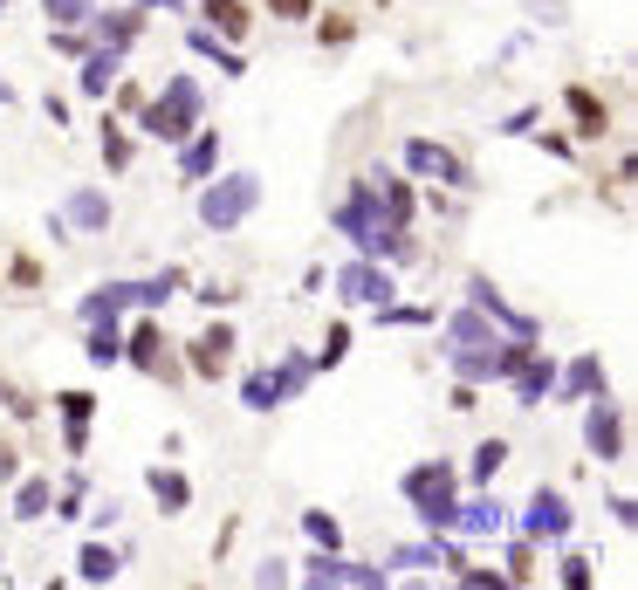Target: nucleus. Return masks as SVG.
Segmentation results:
<instances>
[{"instance_id": "36", "label": "nucleus", "mask_w": 638, "mask_h": 590, "mask_svg": "<svg viewBox=\"0 0 638 590\" xmlns=\"http://www.w3.org/2000/svg\"><path fill=\"white\" fill-rule=\"evenodd\" d=\"M90 412H97L90 391H62V419H69V426H90Z\"/></svg>"}, {"instance_id": "6", "label": "nucleus", "mask_w": 638, "mask_h": 590, "mask_svg": "<svg viewBox=\"0 0 638 590\" xmlns=\"http://www.w3.org/2000/svg\"><path fill=\"white\" fill-rule=\"evenodd\" d=\"M309 371H316L309 358H282L275 371H255V378L241 384V406H248V412H275V406H289L296 391L309 384Z\"/></svg>"}, {"instance_id": "39", "label": "nucleus", "mask_w": 638, "mask_h": 590, "mask_svg": "<svg viewBox=\"0 0 638 590\" xmlns=\"http://www.w3.org/2000/svg\"><path fill=\"white\" fill-rule=\"evenodd\" d=\"M268 8H275V21H309V14H316L309 0H268Z\"/></svg>"}, {"instance_id": "34", "label": "nucleus", "mask_w": 638, "mask_h": 590, "mask_svg": "<svg viewBox=\"0 0 638 590\" xmlns=\"http://www.w3.org/2000/svg\"><path fill=\"white\" fill-rule=\"evenodd\" d=\"M343 350H350V330L337 323V330L323 337V350H316V358H309V364H323V371H330V364H343Z\"/></svg>"}, {"instance_id": "11", "label": "nucleus", "mask_w": 638, "mask_h": 590, "mask_svg": "<svg viewBox=\"0 0 638 590\" xmlns=\"http://www.w3.org/2000/svg\"><path fill=\"white\" fill-rule=\"evenodd\" d=\"M584 440H590V453H597V460H625V412L611 406V391H597V399H590Z\"/></svg>"}, {"instance_id": "17", "label": "nucleus", "mask_w": 638, "mask_h": 590, "mask_svg": "<svg viewBox=\"0 0 638 590\" xmlns=\"http://www.w3.org/2000/svg\"><path fill=\"white\" fill-rule=\"evenodd\" d=\"M597 391H605V364H597V358H570L564 371H556L549 399H597Z\"/></svg>"}, {"instance_id": "27", "label": "nucleus", "mask_w": 638, "mask_h": 590, "mask_svg": "<svg viewBox=\"0 0 638 590\" xmlns=\"http://www.w3.org/2000/svg\"><path fill=\"white\" fill-rule=\"evenodd\" d=\"M49 501H56V481L34 474V481H21V494H14V516H21V522H42V516H49Z\"/></svg>"}, {"instance_id": "7", "label": "nucleus", "mask_w": 638, "mask_h": 590, "mask_svg": "<svg viewBox=\"0 0 638 590\" xmlns=\"http://www.w3.org/2000/svg\"><path fill=\"white\" fill-rule=\"evenodd\" d=\"M296 577H302V583H343V590H385V583H391L385 563H350V557H337V549H316V557H302Z\"/></svg>"}, {"instance_id": "15", "label": "nucleus", "mask_w": 638, "mask_h": 590, "mask_svg": "<svg viewBox=\"0 0 638 590\" xmlns=\"http://www.w3.org/2000/svg\"><path fill=\"white\" fill-rule=\"evenodd\" d=\"M508 522V508L495 501V494H473V501H453V522L447 529H460V536H495Z\"/></svg>"}, {"instance_id": "23", "label": "nucleus", "mask_w": 638, "mask_h": 590, "mask_svg": "<svg viewBox=\"0 0 638 590\" xmlns=\"http://www.w3.org/2000/svg\"><path fill=\"white\" fill-rule=\"evenodd\" d=\"M564 110L577 117V131H584V138H605V124H611V117H605V103H597L584 83H577V90H564Z\"/></svg>"}, {"instance_id": "38", "label": "nucleus", "mask_w": 638, "mask_h": 590, "mask_svg": "<svg viewBox=\"0 0 638 590\" xmlns=\"http://www.w3.org/2000/svg\"><path fill=\"white\" fill-rule=\"evenodd\" d=\"M564 583H570V590H590V583H597V577H590V557H564Z\"/></svg>"}, {"instance_id": "25", "label": "nucleus", "mask_w": 638, "mask_h": 590, "mask_svg": "<svg viewBox=\"0 0 638 590\" xmlns=\"http://www.w3.org/2000/svg\"><path fill=\"white\" fill-rule=\"evenodd\" d=\"M97 21V49H117L124 56L131 42H138V14H90Z\"/></svg>"}, {"instance_id": "3", "label": "nucleus", "mask_w": 638, "mask_h": 590, "mask_svg": "<svg viewBox=\"0 0 638 590\" xmlns=\"http://www.w3.org/2000/svg\"><path fill=\"white\" fill-rule=\"evenodd\" d=\"M398 488H406L412 516H419L432 536L453 522V488H460V474H453L447 460H419V467H406V481H398Z\"/></svg>"}, {"instance_id": "31", "label": "nucleus", "mask_w": 638, "mask_h": 590, "mask_svg": "<svg viewBox=\"0 0 638 590\" xmlns=\"http://www.w3.org/2000/svg\"><path fill=\"white\" fill-rule=\"evenodd\" d=\"M42 14H49L56 28H83V21H90V0H42Z\"/></svg>"}, {"instance_id": "19", "label": "nucleus", "mask_w": 638, "mask_h": 590, "mask_svg": "<svg viewBox=\"0 0 638 590\" xmlns=\"http://www.w3.org/2000/svg\"><path fill=\"white\" fill-rule=\"evenodd\" d=\"M391 563L398 570H460L467 557H460L453 542H419V549H391Z\"/></svg>"}, {"instance_id": "20", "label": "nucleus", "mask_w": 638, "mask_h": 590, "mask_svg": "<svg viewBox=\"0 0 638 590\" xmlns=\"http://www.w3.org/2000/svg\"><path fill=\"white\" fill-rule=\"evenodd\" d=\"M138 302V282H103L83 296V323H103V317H124V309Z\"/></svg>"}, {"instance_id": "18", "label": "nucleus", "mask_w": 638, "mask_h": 590, "mask_svg": "<svg viewBox=\"0 0 638 590\" xmlns=\"http://www.w3.org/2000/svg\"><path fill=\"white\" fill-rule=\"evenodd\" d=\"M227 358H233V330H227V323L192 337V371H199V378H220V371H227Z\"/></svg>"}, {"instance_id": "13", "label": "nucleus", "mask_w": 638, "mask_h": 590, "mask_svg": "<svg viewBox=\"0 0 638 590\" xmlns=\"http://www.w3.org/2000/svg\"><path fill=\"white\" fill-rule=\"evenodd\" d=\"M508 391H515V406H542L549 391H556V364H549V358H536V350H529V358L508 371Z\"/></svg>"}, {"instance_id": "14", "label": "nucleus", "mask_w": 638, "mask_h": 590, "mask_svg": "<svg viewBox=\"0 0 638 590\" xmlns=\"http://www.w3.org/2000/svg\"><path fill=\"white\" fill-rule=\"evenodd\" d=\"M220 166V131H199V138H179V179L186 186H207Z\"/></svg>"}, {"instance_id": "33", "label": "nucleus", "mask_w": 638, "mask_h": 590, "mask_svg": "<svg viewBox=\"0 0 638 590\" xmlns=\"http://www.w3.org/2000/svg\"><path fill=\"white\" fill-rule=\"evenodd\" d=\"M302 529H309V542H316V549H337V542H343V536H337V522L323 516V508H302Z\"/></svg>"}, {"instance_id": "12", "label": "nucleus", "mask_w": 638, "mask_h": 590, "mask_svg": "<svg viewBox=\"0 0 638 590\" xmlns=\"http://www.w3.org/2000/svg\"><path fill=\"white\" fill-rule=\"evenodd\" d=\"M406 166H412L419 179H440V186H460V192L473 186V179H467V166L453 159L447 144H432V138H406Z\"/></svg>"}, {"instance_id": "37", "label": "nucleus", "mask_w": 638, "mask_h": 590, "mask_svg": "<svg viewBox=\"0 0 638 590\" xmlns=\"http://www.w3.org/2000/svg\"><path fill=\"white\" fill-rule=\"evenodd\" d=\"M529 21H542V28H564V21H570V8H564V0H529Z\"/></svg>"}, {"instance_id": "35", "label": "nucleus", "mask_w": 638, "mask_h": 590, "mask_svg": "<svg viewBox=\"0 0 638 590\" xmlns=\"http://www.w3.org/2000/svg\"><path fill=\"white\" fill-rule=\"evenodd\" d=\"M103 166H110V172L131 166V138H124V131H103Z\"/></svg>"}, {"instance_id": "32", "label": "nucleus", "mask_w": 638, "mask_h": 590, "mask_svg": "<svg viewBox=\"0 0 638 590\" xmlns=\"http://www.w3.org/2000/svg\"><path fill=\"white\" fill-rule=\"evenodd\" d=\"M501 460H508V440L473 447V481H495V474H501Z\"/></svg>"}, {"instance_id": "10", "label": "nucleus", "mask_w": 638, "mask_h": 590, "mask_svg": "<svg viewBox=\"0 0 638 590\" xmlns=\"http://www.w3.org/2000/svg\"><path fill=\"white\" fill-rule=\"evenodd\" d=\"M522 536L529 542H564L570 536V501L556 494V488H536L529 508H522Z\"/></svg>"}, {"instance_id": "21", "label": "nucleus", "mask_w": 638, "mask_h": 590, "mask_svg": "<svg viewBox=\"0 0 638 590\" xmlns=\"http://www.w3.org/2000/svg\"><path fill=\"white\" fill-rule=\"evenodd\" d=\"M144 488L158 494V508H166V516H179V508H192V481L179 474V467H151V474H144Z\"/></svg>"}, {"instance_id": "2", "label": "nucleus", "mask_w": 638, "mask_h": 590, "mask_svg": "<svg viewBox=\"0 0 638 590\" xmlns=\"http://www.w3.org/2000/svg\"><path fill=\"white\" fill-rule=\"evenodd\" d=\"M330 227L343 233V241H357L365 254H412L406 227H398V220L378 207V186H371V179H357V186H350V200L330 213Z\"/></svg>"}, {"instance_id": "41", "label": "nucleus", "mask_w": 638, "mask_h": 590, "mask_svg": "<svg viewBox=\"0 0 638 590\" xmlns=\"http://www.w3.org/2000/svg\"><path fill=\"white\" fill-rule=\"evenodd\" d=\"M0 14H8V0H0Z\"/></svg>"}, {"instance_id": "28", "label": "nucleus", "mask_w": 638, "mask_h": 590, "mask_svg": "<svg viewBox=\"0 0 638 590\" xmlns=\"http://www.w3.org/2000/svg\"><path fill=\"white\" fill-rule=\"evenodd\" d=\"M192 56H207V62H220V76H241V69H248V62L233 56V49L220 42V34H213V28H192Z\"/></svg>"}, {"instance_id": "16", "label": "nucleus", "mask_w": 638, "mask_h": 590, "mask_svg": "<svg viewBox=\"0 0 638 590\" xmlns=\"http://www.w3.org/2000/svg\"><path fill=\"white\" fill-rule=\"evenodd\" d=\"M62 227H83V233H103L110 227V200L97 186H76L69 200H62Z\"/></svg>"}, {"instance_id": "29", "label": "nucleus", "mask_w": 638, "mask_h": 590, "mask_svg": "<svg viewBox=\"0 0 638 590\" xmlns=\"http://www.w3.org/2000/svg\"><path fill=\"white\" fill-rule=\"evenodd\" d=\"M110 76H117V49H90L83 56V97H103Z\"/></svg>"}, {"instance_id": "5", "label": "nucleus", "mask_w": 638, "mask_h": 590, "mask_svg": "<svg viewBox=\"0 0 638 590\" xmlns=\"http://www.w3.org/2000/svg\"><path fill=\"white\" fill-rule=\"evenodd\" d=\"M255 207H261V179H255V172H227V179H213L207 192H199V227L233 233Z\"/></svg>"}, {"instance_id": "24", "label": "nucleus", "mask_w": 638, "mask_h": 590, "mask_svg": "<svg viewBox=\"0 0 638 590\" xmlns=\"http://www.w3.org/2000/svg\"><path fill=\"white\" fill-rule=\"evenodd\" d=\"M83 358H90V364H117V358H124V330H117V317L90 323V337H83Z\"/></svg>"}, {"instance_id": "40", "label": "nucleus", "mask_w": 638, "mask_h": 590, "mask_svg": "<svg viewBox=\"0 0 638 590\" xmlns=\"http://www.w3.org/2000/svg\"><path fill=\"white\" fill-rule=\"evenodd\" d=\"M138 8H166V14H172V8H179V0H138Z\"/></svg>"}, {"instance_id": "4", "label": "nucleus", "mask_w": 638, "mask_h": 590, "mask_svg": "<svg viewBox=\"0 0 638 590\" xmlns=\"http://www.w3.org/2000/svg\"><path fill=\"white\" fill-rule=\"evenodd\" d=\"M199 110H207V97H199V83H192V76H172V83H166V97L138 110V124H144V131H151L158 144H179V138H192Z\"/></svg>"}, {"instance_id": "26", "label": "nucleus", "mask_w": 638, "mask_h": 590, "mask_svg": "<svg viewBox=\"0 0 638 590\" xmlns=\"http://www.w3.org/2000/svg\"><path fill=\"white\" fill-rule=\"evenodd\" d=\"M199 14H207V28H220L227 42H233V34H248V8H241V0H199Z\"/></svg>"}, {"instance_id": "9", "label": "nucleus", "mask_w": 638, "mask_h": 590, "mask_svg": "<svg viewBox=\"0 0 638 590\" xmlns=\"http://www.w3.org/2000/svg\"><path fill=\"white\" fill-rule=\"evenodd\" d=\"M337 296L357 302V309H385V302H391V274H385L378 261H343V268H337Z\"/></svg>"}, {"instance_id": "8", "label": "nucleus", "mask_w": 638, "mask_h": 590, "mask_svg": "<svg viewBox=\"0 0 638 590\" xmlns=\"http://www.w3.org/2000/svg\"><path fill=\"white\" fill-rule=\"evenodd\" d=\"M467 302L481 309V317H488L501 337H515V343H536V337H542V323H536V317H522V309H508V302L495 296V282H488V274H473V282H467Z\"/></svg>"}, {"instance_id": "1", "label": "nucleus", "mask_w": 638, "mask_h": 590, "mask_svg": "<svg viewBox=\"0 0 638 590\" xmlns=\"http://www.w3.org/2000/svg\"><path fill=\"white\" fill-rule=\"evenodd\" d=\"M501 343L508 337L467 302V309H453V317H447V343L440 350H447V364H453L460 384H501Z\"/></svg>"}, {"instance_id": "22", "label": "nucleus", "mask_w": 638, "mask_h": 590, "mask_svg": "<svg viewBox=\"0 0 638 590\" xmlns=\"http://www.w3.org/2000/svg\"><path fill=\"white\" fill-rule=\"evenodd\" d=\"M124 358H131L138 371H151V378L166 371V337H158V323H138V330H131V343H124Z\"/></svg>"}, {"instance_id": "30", "label": "nucleus", "mask_w": 638, "mask_h": 590, "mask_svg": "<svg viewBox=\"0 0 638 590\" xmlns=\"http://www.w3.org/2000/svg\"><path fill=\"white\" fill-rule=\"evenodd\" d=\"M76 577H83V583H110V577H117V557H110L103 542H83V557H76Z\"/></svg>"}]
</instances>
